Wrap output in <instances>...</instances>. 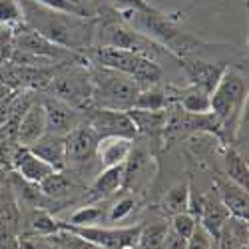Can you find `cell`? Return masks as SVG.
Wrapping results in <instances>:
<instances>
[{"instance_id":"obj_1","label":"cell","mask_w":249,"mask_h":249,"mask_svg":"<svg viewBox=\"0 0 249 249\" xmlns=\"http://www.w3.org/2000/svg\"><path fill=\"white\" fill-rule=\"evenodd\" d=\"M18 4L28 28L50 40L52 44L66 50H86L92 46L94 22L86 18V14L56 10L34 0H18Z\"/></svg>"},{"instance_id":"obj_2","label":"cell","mask_w":249,"mask_h":249,"mask_svg":"<svg viewBox=\"0 0 249 249\" xmlns=\"http://www.w3.org/2000/svg\"><path fill=\"white\" fill-rule=\"evenodd\" d=\"M84 56L90 60V64L104 66L122 74L132 76L140 88H152L161 80V66L158 62L140 56L130 50H122V48H112V46H96V48H86Z\"/></svg>"},{"instance_id":"obj_3","label":"cell","mask_w":249,"mask_h":249,"mask_svg":"<svg viewBox=\"0 0 249 249\" xmlns=\"http://www.w3.org/2000/svg\"><path fill=\"white\" fill-rule=\"evenodd\" d=\"M90 82L94 108L128 112L130 108H134V102L142 90L132 76L96 64H92L90 68Z\"/></svg>"},{"instance_id":"obj_4","label":"cell","mask_w":249,"mask_h":249,"mask_svg":"<svg viewBox=\"0 0 249 249\" xmlns=\"http://www.w3.org/2000/svg\"><path fill=\"white\" fill-rule=\"evenodd\" d=\"M52 98H58L70 106L88 112L94 108L92 104V82L90 70L84 68H68L60 74H52L50 82L46 84Z\"/></svg>"},{"instance_id":"obj_5","label":"cell","mask_w":249,"mask_h":249,"mask_svg":"<svg viewBox=\"0 0 249 249\" xmlns=\"http://www.w3.org/2000/svg\"><path fill=\"white\" fill-rule=\"evenodd\" d=\"M247 100V84L245 80L227 68L217 82V86L210 94V108L219 124H230V120L243 110Z\"/></svg>"},{"instance_id":"obj_6","label":"cell","mask_w":249,"mask_h":249,"mask_svg":"<svg viewBox=\"0 0 249 249\" xmlns=\"http://www.w3.org/2000/svg\"><path fill=\"white\" fill-rule=\"evenodd\" d=\"M64 231H70L82 239H86L102 249H126L138 245L142 223L130 227H98V225H72L68 221H60Z\"/></svg>"},{"instance_id":"obj_7","label":"cell","mask_w":249,"mask_h":249,"mask_svg":"<svg viewBox=\"0 0 249 249\" xmlns=\"http://www.w3.org/2000/svg\"><path fill=\"white\" fill-rule=\"evenodd\" d=\"M100 46L130 50V52H136L140 56H146L154 62H158L160 56H174L170 50H165L161 44H158L156 40L136 32L130 26H122V24H110L108 28H104V36H102Z\"/></svg>"},{"instance_id":"obj_8","label":"cell","mask_w":249,"mask_h":249,"mask_svg":"<svg viewBox=\"0 0 249 249\" xmlns=\"http://www.w3.org/2000/svg\"><path fill=\"white\" fill-rule=\"evenodd\" d=\"M86 122H88V126L96 132L98 140L100 138H110V136L134 140L138 136V130L134 126V122L130 120L128 112H122V110L90 108L86 112Z\"/></svg>"},{"instance_id":"obj_9","label":"cell","mask_w":249,"mask_h":249,"mask_svg":"<svg viewBox=\"0 0 249 249\" xmlns=\"http://www.w3.org/2000/svg\"><path fill=\"white\" fill-rule=\"evenodd\" d=\"M42 106L46 114V134L68 136L74 128L86 122V112H82L58 98L46 96L42 100Z\"/></svg>"},{"instance_id":"obj_10","label":"cell","mask_w":249,"mask_h":249,"mask_svg":"<svg viewBox=\"0 0 249 249\" xmlns=\"http://www.w3.org/2000/svg\"><path fill=\"white\" fill-rule=\"evenodd\" d=\"M181 68L188 76L190 84L194 88H199L207 94H212L213 88L217 86V82L221 80L223 72L227 70L223 64H213V62H205L201 58L196 56H188V58H179Z\"/></svg>"},{"instance_id":"obj_11","label":"cell","mask_w":249,"mask_h":249,"mask_svg":"<svg viewBox=\"0 0 249 249\" xmlns=\"http://www.w3.org/2000/svg\"><path fill=\"white\" fill-rule=\"evenodd\" d=\"M64 142H66V165L68 163H72V165L86 163L96 156L98 136L88 126V122L80 124L68 136H64Z\"/></svg>"},{"instance_id":"obj_12","label":"cell","mask_w":249,"mask_h":249,"mask_svg":"<svg viewBox=\"0 0 249 249\" xmlns=\"http://www.w3.org/2000/svg\"><path fill=\"white\" fill-rule=\"evenodd\" d=\"M46 134V114L42 102H30L18 122V142L22 148H30L32 143Z\"/></svg>"},{"instance_id":"obj_13","label":"cell","mask_w":249,"mask_h":249,"mask_svg":"<svg viewBox=\"0 0 249 249\" xmlns=\"http://www.w3.org/2000/svg\"><path fill=\"white\" fill-rule=\"evenodd\" d=\"M12 170L16 172V176L20 179H24L28 183H40L46 176H50L52 172H56L52 165H48L44 160H40L36 154H32L28 148H20L14 156L12 161Z\"/></svg>"},{"instance_id":"obj_14","label":"cell","mask_w":249,"mask_h":249,"mask_svg":"<svg viewBox=\"0 0 249 249\" xmlns=\"http://www.w3.org/2000/svg\"><path fill=\"white\" fill-rule=\"evenodd\" d=\"M230 217H231L230 212H227V207L223 205V201L219 199L215 190L212 194L203 196V205H201V213H199V225L215 241H217V237H219V233L223 230L225 221Z\"/></svg>"},{"instance_id":"obj_15","label":"cell","mask_w":249,"mask_h":249,"mask_svg":"<svg viewBox=\"0 0 249 249\" xmlns=\"http://www.w3.org/2000/svg\"><path fill=\"white\" fill-rule=\"evenodd\" d=\"M28 150L32 154H36L40 160H44L48 165H52L56 172H62L66 168V142H64V136L44 134L42 138H38Z\"/></svg>"},{"instance_id":"obj_16","label":"cell","mask_w":249,"mask_h":249,"mask_svg":"<svg viewBox=\"0 0 249 249\" xmlns=\"http://www.w3.org/2000/svg\"><path fill=\"white\" fill-rule=\"evenodd\" d=\"M14 42H16V48L20 52H28V54H34V56H40V58H60L62 54H66L70 50L66 48H60L56 44H52L50 40H46L44 36H40L38 32H34L32 28L24 30V32H18L16 38H14Z\"/></svg>"},{"instance_id":"obj_17","label":"cell","mask_w":249,"mask_h":249,"mask_svg":"<svg viewBox=\"0 0 249 249\" xmlns=\"http://www.w3.org/2000/svg\"><path fill=\"white\" fill-rule=\"evenodd\" d=\"M215 192H217L219 199L223 201V205L227 207L230 215H233L235 219L247 221L249 210H247V190L245 188H241L235 181L225 178V179H217Z\"/></svg>"},{"instance_id":"obj_18","label":"cell","mask_w":249,"mask_h":249,"mask_svg":"<svg viewBox=\"0 0 249 249\" xmlns=\"http://www.w3.org/2000/svg\"><path fill=\"white\" fill-rule=\"evenodd\" d=\"M132 142L128 138H118V136H110V138H100L98 146H96V158L102 161L104 168H112V165H120L126 161V158L132 152Z\"/></svg>"},{"instance_id":"obj_19","label":"cell","mask_w":249,"mask_h":249,"mask_svg":"<svg viewBox=\"0 0 249 249\" xmlns=\"http://www.w3.org/2000/svg\"><path fill=\"white\" fill-rule=\"evenodd\" d=\"M124 185V163L112 165V168H104L100 176L94 179L88 197L90 199H106L112 194H116Z\"/></svg>"},{"instance_id":"obj_20","label":"cell","mask_w":249,"mask_h":249,"mask_svg":"<svg viewBox=\"0 0 249 249\" xmlns=\"http://www.w3.org/2000/svg\"><path fill=\"white\" fill-rule=\"evenodd\" d=\"M130 120L134 122V126L138 130V134H158L168 128V112L165 110H138V108H130L128 110Z\"/></svg>"},{"instance_id":"obj_21","label":"cell","mask_w":249,"mask_h":249,"mask_svg":"<svg viewBox=\"0 0 249 249\" xmlns=\"http://www.w3.org/2000/svg\"><path fill=\"white\" fill-rule=\"evenodd\" d=\"M190 192H192V188H190V185L185 183V181H179V183L172 185V188L168 190V194H165V197H163V207H165V212H168L170 215L188 212V205H190Z\"/></svg>"},{"instance_id":"obj_22","label":"cell","mask_w":249,"mask_h":249,"mask_svg":"<svg viewBox=\"0 0 249 249\" xmlns=\"http://www.w3.org/2000/svg\"><path fill=\"white\" fill-rule=\"evenodd\" d=\"M179 106L183 108L185 114L190 116H201V114H212L210 108V94L199 90V88H190L188 92H183L179 98Z\"/></svg>"},{"instance_id":"obj_23","label":"cell","mask_w":249,"mask_h":249,"mask_svg":"<svg viewBox=\"0 0 249 249\" xmlns=\"http://www.w3.org/2000/svg\"><path fill=\"white\" fill-rule=\"evenodd\" d=\"M225 165H227V179L235 181L237 185L247 190V181H249V168H247V161L243 160V156L230 148L225 152Z\"/></svg>"},{"instance_id":"obj_24","label":"cell","mask_w":249,"mask_h":249,"mask_svg":"<svg viewBox=\"0 0 249 249\" xmlns=\"http://www.w3.org/2000/svg\"><path fill=\"white\" fill-rule=\"evenodd\" d=\"M28 225H30L32 233H36L40 237H52V235H56V233L62 231L60 221H56L50 212L36 210V207H34V212H32V215L28 219Z\"/></svg>"},{"instance_id":"obj_25","label":"cell","mask_w":249,"mask_h":249,"mask_svg":"<svg viewBox=\"0 0 249 249\" xmlns=\"http://www.w3.org/2000/svg\"><path fill=\"white\" fill-rule=\"evenodd\" d=\"M70 188H72V183H70V179L62 174V172H52L50 176H46L42 181L38 183V190L42 192L46 197H50V199H60L62 196H66L68 192H70Z\"/></svg>"},{"instance_id":"obj_26","label":"cell","mask_w":249,"mask_h":249,"mask_svg":"<svg viewBox=\"0 0 249 249\" xmlns=\"http://www.w3.org/2000/svg\"><path fill=\"white\" fill-rule=\"evenodd\" d=\"M165 233H168V225L161 223V221L150 223V225H142L138 245L142 249H161Z\"/></svg>"},{"instance_id":"obj_27","label":"cell","mask_w":249,"mask_h":249,"mask_svg":"<svg viewBox=\"0 0 249 249\" xmlns=\"http://www.w3.org/2000/svg\"><path fill=\"white\" fill-rule=\"evenodd\" d=\"M165 106H168V94L160 92V90H152V88L140 90V94L134 102V108H138V110L158 112V110H165Z\"/></svg>"},{"instance_id":"obj_28","label":"cell","mask_w":249,"mask_h":249,"mask_svg":"<svg viewBox=\"0 0 249 249\" xmlns=\"http://www.w3.org/2000/svg\"><path fill=\"white\" fill-rule=\"evenodd\" d=\"M104 217V210L98 205H86V207H80L78 212H74L70 215V221L72 225H94L98 219Z\"/></svg>"},{"instance_id":"obj_29","label":"cell","mask_w":249,"mask_h":249,"mask_svg":"<svg viewBox=\"0 0 249 249\" xmlns=\"http://www.w3.org/2000/svg\"><path fill=\"white\" fill-rule=\"evenodd\" d=\"M196 225H197V219H196L192 213H188V212L172 215V230H174L179 237H183V239H188V237L194 233Z\"/></svg>"},{"instance_id":"obj_30","label":"cell","mask_w":249,"mask_h":249,"mask_svg":"<svg viewBox=\"0 0 249 249\" xmlns=\"http://www.w3.org/2000/svg\"><path fill=\"white\" fill-rule=\"evenodd\" d=\"M22 22V10L18 0H0V24Z\"/></svg>"},{"instance_id":"obj_31","label":"cell","mask_w":249,"mask_h":249,"mask_svg":"<svg viewBox=\"0 0 249 249\" xmlns=\"http://www.w3.org/2000/svg\"><path fill=\"white\" fill-rule=\"evenodd\" d=\"M56 241L60 243L62 249H102V247H98V245H94L86 239H82V237H78L70 231H64V230H62L60 233H56Z\"/></svg>"},{"instance_id":"obj_32","label":"cell","mask_w":249,"mask_h":249,"mask_svg":"<svg viewBox=\"0 0 249 249\" xmlns=\"http://www.w3.org/2000/svg\"><path fill=\"white\" fill-rule=\"evenodd\" d=\"M213 245H215V239L197 223L196 230H194V233L188 237L185 249H213Z\"/></svg>"},{"instance_id":"obj_33","label":"cell","mask_w":249,"mask_h":249,"mask_svg":"<svg viewBox=\"0 0 249 249\" xmlns=\"http://www.w3.org/2000/svg\"><path fill=\"white\" fill-rule=\"evenodd\" d=\"M134 210H136V199L134 197H124V199H120L118 203H114L110 207L108 219L110 221H124Z\"/></svg>"},{"instance_id":"obj_34","label":"cell","mask_w":249,"mask_h":249,"mask_svg":"<svg viewBox=\"0 0 249 249\" xmlns=\"http://www.w3.org/2000/svg\"><path fill=\"white\" fill-rule=\"evenodd\" d=\"M120 10H132V12H160L156 6H152L148 0H112Z\"/></svg>"},{"instance_id":"obj_35","label":"cell","mask_w":249,"mask_h":249,"mask_svg":"<svg viewBox=\"0 0 249 249\" xmlns=\"http://www.w3.org/2000/svg\"><path fill=\"white\" fill-rule=\"evenodd\" d=\"M34 2H40V4H44V6L56 8V10L72 12V14H86L84 10L80 8V4H78V2H74V0H34Z\"/></svg>"},{"instance_id":"obj_36","label":"cell","mask_w":249,"mask_h":249,"mask_svg":"<svg viewBox=\"0 0 249 249\" xmlns=\"http://www.w3.org/2000/svg\"><path fill=\"white\" fill-rule=\"evenodd\" d=\"M185 243H188V239L179 237L172 227H168V233H165L163 237V243H161V249H185Z\"/></svg>"},{"instance_id":"obj_37","label":"cell","mask_w":249,"mask_h":249,"mask_svg":"<svg viewBox=\"0 0 249 249\" xmlns=\"http://www.w3.org/2000/svg\"><path fill=\"white\" fill-rule=\"evenodd\" d=\"M0 249H22L12 231H0Z\"/></svg>"},{"instance_id":"obj_38","label":"cell","mask_w":249,"mask_h":249,"mask_svg":"<svg viewBox=\"0 0 249 249\" xmlns=\"http://www.w3.org/2000/svg\"><path fill=\"white\" fill-rule=\"evenodd\" d=\"M20 247H22V249H46L44 243L38 241V239H34V241H30V239H20Z\"/></svg>"},{"instance_id":"obj_39","label":"cell","mask_w":249,"mask_h":249,"mask_svg":"<svg viewBox=\"0 0 249 249\" xmlns=\"http://www.w3.org/2000/svg\"><path fill=\"white\" fill-rule=\"evenodd\" d=\"M12 92H14V88H10V86L6 84V82H2V80H0V100L8 98Z\"/></svg>"},{"instance_id":"obj_40","label":"cell","mask_w":249,"mask_h":249,"mask_svg":"<svg viewBox=\"0 0 249 249\" xmlns=\"http://www.w3.org/2000/svg\"><path fill=\"white\" fill-rule=\"evenodd\" d=\"M126 249H142L140 245H134V247H126Z\"/></svg>"},{"instance_id":"obj_41","label":"cell","mask_w":249,"mask_h":249,"mask_svg":"<svg viewBox=\"0 0 249 249\" xmlns=\"http://www.w3.org/2000/svg\"><path fill=\"white\" fill-rule=\"evenodd\" d=\"M74 2H78V0H74Z\"/></svg>"}]
</instances>
